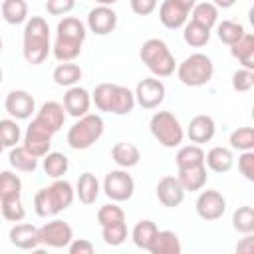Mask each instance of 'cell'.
<instances>
[{
  "mask_svg": "<svg viewBox=\"0 0 254 254\" xmlns=\"http://www.w3.org/2000/svg\"><path fill=\"white\" fill-rule=\"evenodd\" d=\"M214 64L204 54H190L177 65V77L187 87H200L212 79Z\"/></svg>",
  "mask_w": 254,
  "mask_h": 254,
  "instance_id": "obj_7",
  "label": "cell"
},
{
  "mask_svg": "<svg viewBox=\"0 0 254 254\" xmlns=\"http://www.w3.org/2000/svg\"><path fill=\"white\" fill-rule=\"evenodd\" d=\"M149 129H151V135L159 141V145L167 149L181 147L185 139V129L171 111H157L149 121Z\"/></svg>",
  "mask_w": 254,
  "mask_h": 254,
  "instance_id": "obj_8",
  "label": "cell"
},
{
  "mask_svg": "<svg viewBox=\"0 0 254 254\" xmlns=\"http://www.w3.org/2000/svg\"><path fill=\"white\" fill-rule=\"evenodd\" d=\"M52 79L60 87H73L81 79V67L73 62H60L52 73Z\"/></svg>",
  "mask_w": 254,
  "mask_h": 254,
  "instance_id": "obj_24",
  "label": "cell"
},
{
  "mask_svg": "<svg viewBox=\"0 0 254 254\" xmlns=\"http://www.w3.org/2000/svg\"><path fill=\"white\" fill-rule=\"evenodd\" d=\"M44 8L50 16H65L75 8V0H46Z\"/></svg>",
  "mask_w": 254,
  "mask_h": 254,
  "instance_id": "obj_45",
  "label": "cell"
},
{
  "mask_svg": "<svg viewBox=\"0 0 254 254\" xmlns=\"http://www.w3.org/2000/svg\"><path fill=\"white\" fill-rule=\"evenodd\" d=\"M101 238H103V242L107 246H121L127 240V224H125V220L101 226Z\"/></svg>",
  "mask_w": 254,
  "mask_h": 254,
  "instance_id": "obj_40",
  "label": "cell"
},
{
  "mask_svg": "<svg viewBox=\"0 0 254 254\" xmlns=\"http://www.w3.org/2000/svg\"><path fill=\"white\" fill-rule=\"evenodd\" d=\"M248 22H250V26L254 28V4H252L250 10H248Z\"/></svg>",
  "mask_w": 254,
  "mask_h": 254,
  "instance_id": "obj_51",
  "label": "cell"
},
{
  "mask_svg": "<svg viewBox=\"0 0 254 254\" xmlns=\"http://www.w3.org/2000/svg\"><path fill=\"white\" fill-rule=\"evenodd\" d=\"M103 119L97 113H87L83 117H79L67 131V145L73 151H85L91 145H95L101 135H103Z\"/></svg>",
  "mask_w": 254,
  "mask_h": 254,
  "instance_id": "obj_6",
  "label": "cell"
},
{
  "mask_svg": "<svg viewBox=\"0 0 254 254\" xmlns=\"http://www.w3.org/2000/svg\"><path fill=\"white\" fill-rule=\"evenodd\" d=\"M2 18L6 24L18 26L22 22H28V4L26 0H2L0 6Z\"/></svg>",
  "mask_w": 254,
  "mask_h": 254,
  "instance_id": "obj_31",
  "label": "cell"
},
{
  "mask_svg": "<svg viewBox=\"0 0 254 254\" xmlns=\"http://www.w3.org/2000/svg\"><path fill=\"white\" fill-rule=\"evenodd\" d=\"M204 163L212 173H228L232 169V165H234V155L226 147H212L206 153V161Z\"/></svg>",
  "mask_w": 254,
  "mask_h": 254,
  "instance_id": "obj_28",
  "label": "cell"
},
{
  "mask_svg": "<svg viewBox=\"0 0 254 254\" xmlns=\"http://www.w3.org/2000/svg\"><path fill=\"white\" fill-rule=\"evenodd\" d=\"M65 107H64V103H58V101H46V103H42V107L38 109V113H36V117L34 119H38L44 127H48L54 135L64 127V121H65Z\"/></svg>",
  "mask_w": 254,
  "mask_h": 254,
  "instance_id": "obj_20",
  "label": "cell"
},
{
  "mask_svg": "<svg viewBox=\"0 0 254 254\" xmlns=\"http://www.w3.org/2000/svg\"><path fill=\"white\" fill-rule=\"evenodd\" d=\"M181 250H183L181 240L173 230H159L147 252H151V254H181Z\"/></svg>",
  "mask_w": 254,
  "mask_h": 254,
  "instance_id": "obj_23",
  "label": "cell"
},
{
  "mask_svg": "<svg viewBox=\"0 0 254 254\" xmlns=\"http://www.w3.org/2000/svg\"><path fill=\"white\" fill-rule=\"evenodd\" d=\"M0 208H2V216L8 222H22L26 216V208L22 204L20 198H8V200H0Z\"/></svg>",
  "mask_w": 254,
  "mask_h": 254,
  "instance_id": "obj_43",
  "label": "cell"
},
{
  "mask_svg": "<svg viewBox=\"0 0 254 254\" xmlns=\"http://www.w3.org/2000/svg\"><path fill=\"white\" fill-rule=\"evenodd\" d=\"M230 147L236 151H254V127H238L230 133Z\"/></svg>",
  "mask_w": 254,
  "mask_h": 254,
  "instance_id": "obj_41",
  "label": "cell"
},
{
  "mask_svg": "<svg viewBox=\"0 0 254 254\" xmlns=\"http://www.w3.org/2000/svg\"><path fill=\"white\" fill-rule=\"evenodd\" d=\"M157 232H159V228H157V224H155L153 220H149V218L139 220V222L133 226V232H131L133 244H135L137 248H141V250H149V246H151L153 238L157 236Z\"/></svg>",
  "mask_w": 254,
  "mask_h": 254,
  "instance_id": "obj_32",
  "label": "cell"
},
{
  "mask_svg": "<svg viewBox=\"0 0 254 254\" xmlns=\"http://www.w3.org/2000/svg\"><path fill=\"white\" fill-rule=\"evenodd\" d=\"M75 196L77 194L69 181L56 179L50 187H44L34 194V210L42 218L58 216L62 210L71 206Z\"/></svg>",
  "mask_w": 254,
  "mask_h": 254,
  "instance_id": "obj_2",
  "label": "cell"
},
{
  "mask_svg": "<svg viewBox=\"0 0 254 254\" xmlns=\"http://www.w3.org/2000/svg\"><path fill=\"white\" fill-rule=\"evenodd\" d=\"M125 220V212L121 206H117L115 200L103 204L99 210H97V222L101 226H107V224H115V222H123Z\"/></svg>",
  "mask_w": 254,
  "mask_h": 254,
  "instance_id": "obj_42",
  "label": "cell"
},
{
  "mask_svg": "<svg viewBox=\"0 0 254 254\" xmlns=\"http://www.w3.org/2000/svg\"><path fill=\"white\" fill-rule=\"evenodd\" d=\"M252 121H254V105H252Z\"/></svg>",
  "mask_w": 254,
  "mask_h": 254,
  "instance_id": "obj_53",
  "label": "cell"
},
{
  "mask_svg": "<svg viewBox=\"0 0 254 254\" xmlns=\"http://www.w3.org/2000/svg\"><path fill=\"white\" fill-rule=\"evenodd\" d=\"M22 196V181L12 171L0 173V200L8 198H20Z\"/></svg>",
  "mask_w": 254,
  "mask_h": 254,
  "instance_id": "obj_37",
  "label": "cell"
},
{
  "mask_svg": "<svg viewBox=\"0 0 254 254\" xmlns=\"http://www.w3.org/2000/svg\"><path fill=\"white\" fill-rule=\"evenodd\" d=\"M254 87V71L252 69H246V67H240L232 73V89L238 91V93H244L248 89Z\"/></svg>",
  "mask_w": 254,
  "mask_h": 254,
  "instance_id": "obj_44",
  "label": "cell"
},
{
  "mask_svg": "<svg viewBox=\"0 0 254 254\" xmlns=\"http://www.w3.org/2000/svg\"><path fill=\"white\" fill-rule=\"evenodd\" d=\"M165 83L159 77H143L135 87V99L143 109H155L165 99Z\"/></svg>",
  "mask_w": 254,
  "mask_h": 254,
  "instance_id": "obj_13",
  "label": "cell"
},
{
  "mask_svg": "<svg viewBox=\"0 0 254 254\" xmlns=\"http://www.w3.org/2000/svg\"><path fill=\"white\" fill-rule=\"evenodd\" d=\"M103 192L109 200L115 202H125L133 196L135 192V181L127 173V169H115L109 171L103 179Z\"/></svg>",
  "mask_w": 254,
  "mask_h": 254,
  "instance_id": "obj_9",
  "label": "cell"
},
{
  "mask_svg": "<svg viewBox=\"0 0 254 254\" xmlns=\"http://www.w3.org/2000/svg\"><path fill=\"white\" fill-rule=\"evenodd\" d=\"M212 4H216L222 10H226V8H232L236 4V0H212Z\"/></svg>",
  "mask_w": 254,
  "mask_h": 254,
  "instance_id": "obj_50",
  "label": "cell"
},
{
  "mask_svg": "<svg viewBox=\"0 0 254 254\" xmlns=\"http://www.w3.org/2000/svg\"><path fill=\"white\" fill-rule=\"evenodd\" d=\"M8 161L16 171H22V173H34L38 169V157L32 155L24 145L12 147L10 155H8Z\"/></svg>",
  "mask_w": 254,
  "mask_h": 254,
  "instance_id": "obj_30",
  "label": "cell"
},
{
  "mask_svg": "<svg viewBox=\"0 0 254 254\" xmlns=\"http://www.w3.org/2000/svg\"><path fill=\"white\" fill-rule=\"evenodd\" d=\"M97 4H101V6H113L117 0H95Z\"/></svg>",
  "mask_w": 254,
  "mask_h": 254,
  "instance_id": "obj_52",
  "label": "cell"
},
{
  "mask_svg": "<svg viewBox=\"0 0 254 254\" xmlns=\"http://www.w3.org/2000/svg\"><path fill=\"white\" fill-rule=\"evenodd\" d=\"M91 99L99 111L113 115H129L137 103L135 91L119 83H99L95 85Z\"/></svg>",
  "mask_w": 254,
  "mask_h": 254,
  "instance_id": "obj_4",
  "label": "cell"
},
{
  "mask_svg": "<svg viewBox=\"0 0 254 254\" xmlns=\"http://www.w3.org/2000/svg\"><path fill=\"white\" fill-rule=\"evenodd\" d=\"M67 250H69V254H93L95 246L87 238H73L71 244L67 246Z\"/></svg>",
  "mask_w": 254,
  "mask_h": 254,
  "instance_id": "obj_48",
  "label": "cell"
},
{
  "mask_svg": "<svg viewBox=\"0 0 254 254\" xmlns=\"http://www.w3.org/2000/svg\"><path fill=\"white\" fill-rule=\"evenodd\" d=\"M244 26L240 22L234 20H222L220 24H216V36L222 44L226 46H234L242 36H244Z\"/></svg>",
  "mask_w": 254,
  "mask_h": 254,
  "instance_id": "obj_36",
  "label": "cell"
},
{
  "mask_svg": "<svg viewBox=\"0 0 254 254\" xmlns=\"http://www.w3.org/2000/svg\"><path fill=\"white\" fill-rule=\"evenodd\" d=\"M190 20L198 22L200 26H206L212 30V26L218 24V6L212 2H200L192 8L190 12Z\"/></svg>",
  "mask_w": 254,
  "mask_h": 254,
  "instance_id": "obj_35",
  "label": "cell"
},
{
  "mask_svg": "<svg viewBox=\"0 0 254 254\" xmlns=\"http://www.w3.org/2000/svg\"><path fill=\"white\" fill-rule=\"evenodd\" d=\"M99 190H101V185L93 173L85 171L79 175L77 185H75V194H77L81 204H93L99 196Z\"/></svg>",
  "mask_w": 254,
  "mask_h": 254,
  "instance_id": "obj_22",
  "label": "cell"
},
{
  "mask_svg": "<svg viewBox=\"0 0 254 254\" xmlns=\"http://www.w3.org/2000/svg\"><path fill=\"white\" fill-rule=\"evenodd\" d=\"M40 238H42V246L67 248L73 240V230L65 220L54 218V220L46 222L44 226H40Z\"/></svg>",
  "mask_w": 254,
  "mask_h": 254,
  "instance_id": "obj_12",
  "label": "cell"
},
{
  "mask_svg": "<svg viewBox=\"0 0 254 254\" xmlns=\"http://www.w3.org/2000/svg\"><path fill=\"white\" fill-rule=\"evenodd\" d=\"M91 101H93L91 93L85 87H79V85L67 87V91L64 93V107H65L67 115H71L75 119H79V117L89 113Z\"/></svg>",
  "mask_w": 254,
  "mask_h": 254,
  "instance_id": "obj_19",
  "label": "cell"
},
{
  "mask_svg": "<svg viewBox=\"0 0 254 254\" xmlns=\"http://www.w3.org/2000/svg\"><path fill=\"white\" fill-rule=\"evenodd\" d=\"M216 133V123L210 115H194L187 127V137L190 139V143H196V145H202V143H208Z\"/></svg>",
  "mask_w": 254,
  "mask_h": 254,
  "instance_id": "obj_21",
  "label": "cell"
},
{
  "mask_svg": "<svg viewBox=\"0 0 254 254\" xmlns=\"http://www.w3.org/2000/svg\"><path fill=\"white\" fill-rule=\"evenodd\" d=\"M238 169L246 181L254 183V151H242L238 157Z\"/></svg>",
  "mask_w": 254,
  "mask_h": 254,
  "instance_id": "obj_46",
  "label": "cell"
},
{
  "mask_svg": "<svg viewBox=\"0 0 254 254\" xmlns=\"http://www.w3.org/2000/svg\"><path fill=\"white\" fill-rule=\"evenodd\" d=\"M236 252L238 254H254V232L244 234V238H240L236 242Z\"/></svg>",
  "mask_w": 254,
  "mask_h": 254,
  "instance_id": "obj_49",
  "label": "cell"
},
{
  "mask_svg": "<svg viewBox=\"0 0 254 254\" xmlns=\"http://www.w3.org/2000/svg\"><path fill=\"white\" fill-rule=\"evenodd\" d=\"M157 198L163 206L167 208H175L179 206L183 200H185V187L183 183L179 181V177H173V175H167L163 179H159L157 183Z\"/></svg>",
  "mask_w": 254,
  "mask_h": 254,
  "instance_id": "obj_17",
  "label": "cell"
},
{
  "mask_svg": "<svg viewBox=\"0 0 254 254\" xmlns=\"http://www.w3.org/2000/svg\"><path fill=\"white\" fill-rule=\"evenodd\" d=\"M87 36V24L75 16H64L56 28V42L52 54L58 62H73L81 54V46Z\"/></svg>",
  "mask_w": 254,
  "mask_h": 254,
  "instance_id": "obj_1",
  "label": "cell"
},
{
  "mask_svg": "<svg viewBox=\"0 0 254 254\" xmlns=\"http://www.w3.org/2000/svg\"><path fill=\"white\" fill-rule=\"evenodd\" d=\"M4 109L14 119H30L36 111L34 97L24 89H12L4 99Z\"/></svg>",
  "mask_w": 254,
  "mask_h": 254,
  "instance_id": "obj_16",
  "label": "cell"
},
{
  "mask_svg": "<svg viewBox=\"0 0 254 254\" xmlns=\"http://www.w3.org/2000/svg\"><path fill=\"white\" fill-rule=\"evenodd\" d=\"M183 38H185V42H187L190 48H202V46H206L208 40H210V28L200 26L198 22L190 20V22H187L185 28H183Z\"/></svg>",
  "mask_w": 254,
  "mask_h": 254,
  "instance_id": "obj_33",
  "label": "cell"
},
{
  "mask_svg": "<svg viewBox=\"0 0 254 254\" xmlns=\"http://www.w3.org/2000/svg\"><path fill=\"white\" fill-rule=\"evenodd\" d=\"M232 226L240 234L254 232V208L252 206H238L232 212Z\"/></svg>",
  "mask_w": 254,
  "mask_h": 254,
  "instance_id": "obj_39",
  "label": "cell"
},
{
  "mask_svg": "<svg viewBox=\"0 0 254 254\" xmlns=\"http://www.w3.org/2000/svg\"><path fill=\"white\" fill-rule=\"evenodd\" d=\"M194 208H196V214L202 218V220H218L222 218L224 210H226V198L214 190V189H206L198 194L196 202H194Z\"/></svg>",
  "mask_w": 254,
  "mask_h": 254,
  "instance_id": "obj_14",
  "label": "cell"
},
{
  "mask_svg": "<svg viewBox=\"0 0 254 254\" xmlns=\"http://www.w3.org/2000/svg\"><path fill=\"white\" fill-rule=\"evenodd\" d=\"M179 181L183 183L185 190H200L206 185V165H198V167H189V169H179Z\"/></svg>",
  "mask_w": 254,
  "mask_h": 254,
  "instance_id": "obj_29",
  "label": "cell"
},
{
  "mask_svg": "<svg viewBox=\"0 0 254 254\" xmlns=\"http://www.w3.org/2000/svg\"><path fill=\"white\" fill-rule=\"evenodd\" d=\"M87 30L93 32L95 36H107L117 28V14L111 6H101L97 4L87 12Z\"/></svg>",
  "mask_w": 254,
  "mask_h": 254,
  "instance_id": "obj_15",
  "label": "cell"
},
{
  "mask_svg": "<svg viewBox=\"0 0 254 254\" xmlns=\"http://www.w3.org/2000/svg\"><path fill=\"white\" fill-rule=\"evenodd\" d=\"M44 173L52 179H62L67 169H69V161L64 153H58V151H50L46 157H44Z\"/></svg>",
  "mask_w": 254,
  "mask_h": 254,
  "instance_id": "obj_34",
  "label": "cell"
},
{
  "mask_svg": "<svg viewBox=\"0 0 254 254\" xmlns=\"http://www.w3.org/2000/svg\"><path fill=\"white\" fill-rule=\"evenodd\" d=\"M196 6V0H165L159 8V20L169 30L185 28L189 14Z\"/></svg>",
  "mask_w": 254,
  "mask_h": 254,
  "instance_id": "obj_10",
  "label": "cell"
},
{
  "mask_svg": "<svg viewBox=\"0 0 254 254\" xmlns=\"http://www.w3.org/2000/svg\"><path fill=\"white\" fill-rule=\"evenodd\" d=\"M230 54L242 67L254 71V34H244L234 46H230Z\"/></svg>",
  "mask_w": 254,
  "mask_h": 254,
  "instance_id": "obj_27",
  "label": "cell"
},
{
  "mask_svg": "<svg viewBox=\"0 0 254 254\" xmlns=\"http://www.w3.org/2000/svg\"><path fill=\"white\" fill-rule=\"evenodd\" d=\"M139 58L155 77H169L177 69L175 56L171 54L169 46L159 38L145 40L139 50Z\"/></svg>",
  "mask_w": 254,
  "mask_h": 254,
  "instance_id": "obj_5",
  "label": "cell"
},
{
  "mask_svg": "<svg viewBox=\"0 0 254 254\" xmlns=\"http://www.w3.org/2000/svg\"><path fill=\"white\" fill-rule=\"evenodd\" d=\"M111 157H113L115 165L121 167V169H131V167L139 165V161H141V153H139L137 145L127 143V141L113 145V149H111Z\"/></svg>",
  "mask_w": 254,
  "mask_h": 254,
  "instance_id": "obj_25",
  "label": "cell"
},
{
  "mask_svg": "<svg viewBox=\"0 0 254 254\" xmlns=\"http://www.w3.org/2000/svg\"><path fill=\"white\" fill-rule=\"evenodd\" d=\"M22 137V129L18 125V119L14 117H4L0 121V139H2V147L12 149L16 147V143H20Z\"/></svg>",
  "mask_w": 254,
  "mask_h": 254,
  "instance_id": "obj_38",
  "label": "cell"
},
{
  "mask_svg": "<svg viewBox=\"0 0 254 254\" xmlns=\"http://www.w3.org/2000/svg\"><path fill=\"white\" fill-rule=\"evenodd\" d=\"M10 242L20 250H38L42 246L40 228L30 222H16L8 232Z\"/></svg>",
  "mask_w": 254,
  "mask_h": 254,
  "instance_id": "obj_18",
  "label": "cell"
},
{
  "mask_svg": "<svg viewBox=\"0 0 254 254\" xmlns=\"http://www.w3.org/2000/svg\"><path fill=\"white\" fill-rule=\"evenodd\" d=\"M206 153L200 149V145L190 143V145H183L177 151L175 163L177 169H189V167H198V165H206Z\"/></svg>",
  "mask_w": 254,
  "mask_h": 254,
  "instance_id": "obj_26",
  "label": "cell"
},
{
  "mask_svg": "<svg viewBox=\"0 0 254 254\" xmlns=\"http://www.w3.org/2000/svg\"><path fill=\"white\" fill-rule=\"evenodd\" d=\"M52 137H54V133H52L48 127H44L38 119H32L30 125L26 127L24 143H22V145H24L32 155H36L38 159H44V157L50 153Z\"/></svg>",
  "mask_w": 254,
  "mask_h": 254,
  "instance_id": "obj_11",
  "label": "cell"
},
{
  "mask_svg": "<svg viewBox=\"0 0 254 254\" xmlns=\"http://www.w3.org/2000/svg\"><path fill=\"white\" fill-rule=\"evenodd\" d=\"M129 4H131V10L137 16H149L157 10L159 0H129Z\"/></svg>",
  "mask_w": 254,
  "mask_h": 254,
  "instance_id": "obj_47",
  "label": "cell"
},
{
  "mask_svg": "<svg viewBox=\"0 0 254 254\" xmlns=\"http://www.w3.org/2000/svg\"><path fill=\"white\" fill-rule=\"evenodd\" d=\"M52 52L50 26L42 16H32L24 26V60L32 65H40Z\"/></svg>",
  "mask_w": 254,
  "mask_h": 254,
  "instance_id": "obj_3",
  "label": "cell"
}]
</instances>
